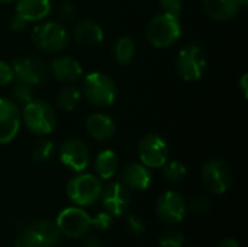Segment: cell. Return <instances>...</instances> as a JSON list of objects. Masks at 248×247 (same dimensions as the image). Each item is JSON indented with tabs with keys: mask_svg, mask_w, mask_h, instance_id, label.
Wrapping results in <instances>:
<instances>
[{
	"mask_svg": "<svg viewBox=\"0 0 248 247\" xmlns=\"http://www.w3.org/2000/svg\"><path fill=\"white\" fill-rule=\"evenodd\" d=\"M22 124L35 135L45 137L57 127L55 109L44 99H32L23 105L20 111Z\"/></svg>",
	"mask_w": 248,
	"mask_h": 247,
	"instance_id": "1",
	"label": "cell"
},
{
	"mask_svg": "<svg viewBox=\"0 0 248 247\" xmlns=\"http://www.w3.org/2000/svg\"><path fill=\"white\" fill-rule=\"evenodd\" d=\"M180 16L171 13L155 15L147 25L145 35L148 42L155 48H169L174 45L182 36Z\"/></svg>",
	"mask_w": 248,
	"mask_h": 247,
	"instance_id": "2",
	"label": "cell"
},
{
	"mask_svg": "<svg viewBox=\"0 0 248 247\" xmlns=\"http://www.w3.org/2000/svg\"><path fill=\"white\" fill-rule=\"evenodd\" d=\"M81 95L94 106H110L118 98V86L110 76L102 71H92L83 79Z\"/></svg>",
	"mask_w": 248,
	"mask_h": 247,
	"instance_id": "3",
	"label": "cell"
},
{
	"mask_svg": "<svg viewBox=\"0 0 248 247\" xmlns=\"http://www.w3.org/2000/svg\"><path fill=\"white\" fill-rule=\"evenodd\" d=\"M70 41L67 29L62 23L55 20L39 22L32 29V42L33 45L46 52V54H57L67 48Z\"/></svg>",
	"mask_w": 248,
	"mask_h": 247,
	"instance_id": "4",
	"label": "cell"
},
{
	"mask_svg": "<svg viewBox=\"0 0 248 247\" xmlns=\"http://www.w3.org/2000/svg\"><path fill=\"white\" fill-rule=\"evenodd\" d=\"M102 188V182L97 176L78 172L68 181L65 191L73 204L78 207H89L100 199Z\"/></svg>",
	"mask_w": 248,
	"mask_h": 247,
	"instance_id": "5",
	"label": "cell"
},
{
	"mask_svg": "<svg viewBox=\"0 0 248 247\" xmlns=\"http://www.w3.org/2000/svg\"><path fill=\"white\" fill-rule=\"evenodd\" d=\"M208 67L206 55L201 45L189 44L180 49L176 58V71L177 74L189 83L198 82L203 77Z\"/></svg>",
	"mask_w": 248,
	"mask_h": 247,
	"instance_id": "6",
	"label": "cell"
},
{
	"mask_svg": "<svg viewBox=\"0 0 248 247\" xmlns=\"http://www.w3.org/2000/svg\"><path fill=\"white\" fill-rule=\"evenodd\" d=\"M138 156L148 169H161L169 162V146L160 134L150 132L140 140Z\"/></svg>",
	"mask_w": 248,
	"mask_h": 247,
	"instance_id": "7",
	"label": "cell"
},
{
	"mask_svg": "<svg viewBox=\"0 0 248 247\" xmlns=\"http://www.w3.org/2000/svg\"><path fill=\"white\" fill-rule=\"evenodd\" d=\"M202 182L209 192L225 194L232 183V170L225 160L209 159L202 167Z\"/></svg>",
	"mask_w": 248,
	"mask_h": 247,
	"instance_id": "8",
	"label": "cell"
},
{
	"mask_svg": "<svg viewBox=\"0 0 248 247\" xmlns=\"http://www.w3.org/2000/svg\"><path fill=\"white\" fill-rule=\"evenodd\" d=\"M55 223L64 236L70 239H80L86 236L93 226V218L80 207H68L58 214Z\"/></svg>",
	"mask_w": 248,
	"mask_h": 247,
	"instance_id": "9",
	"label": "cell"
},
{
	"mask_svg": "<svg viewBox=\"0 0 248 247\" xmlns=\"http://www.w3.org/2000/svg\"><path fill=\"white\" fill-rule=\"evenodd\" d=\"M12 68L15 79L31 86H39L45 82L48 68L44 61L38 57L32 55H22L12 61Z\"/></svg>",
	"mask_w": 248,
	"mask_h": 247,
	"instance_id": "10",
	"label": "cell"
},
{
	"mask_svg": "<svg viewBox=\"0 0 248 247\" xmlns=\"http://www.w3.org/2000/svg\"><path fill=\"white\" fill-rule=\"evenodd\" d=\"M58 159L65 167L74 170L76 173L83 172L87 169L90 162L89 147L80 138H68L60 146Z\"/></svg>",
	"mask_w": 248,
	"mask_h": 247,
	"instance_id": "11",
	"label": "cell"
},
{
	"mask_svg": "<svg viewBox=\"0 0 248 247\" xmlns=\"http://www.w3.org/2000/svg\"><path fill=\"white\" fill-rule=\"evenodd\" d=\"M100 199L108 214L112 217H121L129 208L131 191L122 182H112L102 188Z\"/></svg>",
	"mask_w": 248,
	"mask_h": 247,
	"instance_id": "12",
	"label": "cell"
},
{
	"mask_svg": "<svg viewBox=\"0 0 248 247\" xmlns=\"http://www.w3.org/2000/svg\"><path fill=\"white\" fill-rule=\"evenodd\" d=\"M155 211L163 223L173 226L183 221L187 211V204L179 192L167 191L158 198Z\"/></svg>",
	"mask_w": 248,
	"mask_h": 247,
	"instance_id": "13",
	"label": "cell"
},
{
	"mask_svg": "<svg viewBox=\"0 0 248 247\" xmlns=\"http://www.w3.org/2000/svg\"><path fill=\"white\" fill-rule=\"evenodd\" d=\"M22 125L20 109L12 99L0 98V144H9Z\"/></svg>",
	"mask_w": 248,
	"mask_h": 247,
	"instance_id": "14",
	"label": "cell"
},
{
	"mask_svg": "<svg viewBox=\"0 0 248 247\" xmlns=\"http://www.w3.org/2000/svg\"><path fill=\"white\" fill-rule=\"evenodd\" d=\"M122 183L131 191H147L153 182V175L147 166L141 162L128 163L121 172Z\"/></svg>",
	"mask_w": 248,
	"mask_h": 247,
	"instance_id": "15",
	"label": "cell"
},
{
	"mask_svg": "<svg viewBox=\"0 0 248 247\" xmlns=\"http://www.w3.org/2000/svg\"><path fill=\"white\" fill-rule=\"evenodd\" d=\"M51 73L61 83H74L83 76V67L74 57L60 55L52 60Z\"/></svg>",
	"mask_w": 248,
	"mask_h": 247,
	"instance_id": "16",
	"label": "cell"
},
{
	"mask_svg": "<svg viewBox=\"0 0 248 247\" xmlns=\"http://www.w3.org/2000/svg\"><path fill=\"white\" fill-rule=\"evenodd\" d=\"M86 130L92 138L97 141H106L115 135L116 122L112 116L103 112H94L86 119Z\"/></svg>",
	"mask_w": 248,
	"mask_h": 247,
	"instance_id": "17",
	"label": "cell"
},
{
	"mask_svg": "<svg viewBox=\"0 0 248 247\" xmlns=\"http://www.w3.org/2000/svg\"><path fill=\"white\" fill-rule=\"evenodd\" d=\"M51 0H16L15 13L28 23L41 22L51 13Z\"/></svg>",
	"mask_w": 248,
	"mask_h": 247,
	"instance_id": "18",
	"label": "cell"
},
{
	"mask_svg": "<svg viewBox=\"0 0 248 247\" xmlns=\"http://www.w3.org/2000/svg\"><path fill=\"white\" fill-rule=\"evenodd\" d=\"M26 231L32 237L36 247H52L60 240V236H61V231L57 223L48 221V220L33 223Z\"/></svg>",
	"mask_w": 248,
	"mask_h": 247,
	"instance_id": "19",
	"label": "cell"
},
{
	"mask_svg": "<svg viewBox=\"0 0 248 247\" xmlns=\"http://www.w3.org/2000/svg\"><path fill=\"white\" fill-rule=\"evenodd\" d=\"M73 36L83 47H96L103 41L105 32L100 23L92 19H84L76 23L73 29Z\"/></svg>",
	"mask_w": 248,
	"mask_h": 247,
	"instance_id": "20",
	"label": "cell"
},
{
	"mask_svg": "<svg viewBox=\"0 0 248 247\" xmlns=\"http://www.w3.org/2000/svg\"><path fill=\"white\" fill-rule=\"evenodd\" d=\"M202 4L205 13L217 22L231 20L243 9L240 0H203Z\"/></svg>",
	"mask_w": 248,
	"mask_h": 247,
	"instance_id": "21",
	"label": "cell"
},
{
	"mask_svg": "<svg viewBox=\"0 0 248 247\" xmlns=\"http://www.w3.org/2000/svg\"><path fill=\"white\" fill-rule=\"evenodd\" d=\"M94 169L97 172L99 179L109 181L119 170V159L113 150H103L97 154L94 160Z\"/></svg>",
	"mask_w": 248,
	"mask_h": 247,
	"instance_id": "22",
	"label": "cell"
},
{
	"mask_svg": "<svg viewBox=\"0 0 248 247\" xmlns=\"http://www.w3.org/2000/svg\"><path fill=\"white\" fill-rule=\"evenodd\" d=\"M135 57V42L129 36H121L113 45V58L121 66H128Z\"/></svg>",
	"mask_w": 248,
	"mask_h": 247,
	"instance_id": "23",
	"label": "cell"
},
{
	"mask_svg": "<svg viewBox=\"0 0 248 247\" xmlns=\"http://www.w3.org/2000/svg\"><path fill=\"white\" fill-rule=\"evenodd\" d=\"M81 90L76 86H65L57 95V105L61 111L73 112L81 102Z\"/></svg>",
	"mask_w": 248,
	"mask_h": 247,
	"instance_id": "24",
	"label": "cell"
},
{
	"mask_svg": "<svg viewBox=\"0 0 248 247\" xmlns=\"http://www.w3.org/2000/svg\"><path fill=\"white\" fill-rule=\"evenodd\" d=\"M54 151H55L54 143H52L51 140H48V138H41V140H38V141L32 146V148H31V156H32V159H33L35 162L44 163V162H46V160L51 159V156L54 154Z\"/></svg>",
	"mask_w": 248,
	"mask_h": 247,
	"instance_id": "25",
	"label": "cell"
},
{
	"mask_svg": "<svg viewBox=\"0 0 248 247\" xmlns=\"http://www.w3.org/2000/svg\"><path fill=\"white\" fill-rule=\"evenodd\" d=\"M161 169H163L164 179L169 181V182H171V183L182 182L186 178V175H187V167L185 166V163H182L179 160L167 162Z\"/></svg>",
	"mask_w": 248,
	"mask_h": 247,
	"instance_id": "26",
	"label": "cell"
},
{
	"mask_svg": "<svg viewBox=\"0 0 248 247\" xmlns=\"http://www.w3.org/2000/svg\"><path fill=\"white\" fill-rule=\"evenodd\" d=\"M12 95L16 103L25 105L33 99V86L16 80V83H13V87H12Z\"/></svg>",
	"mask_w": 248,
	"mask_h": 247,
	"instance_id": "27",
	"label": "cell"
},
{
	"mask_svg": "<svg viewBox=\"0 0 248 247\" xmlns=\"http://www.w3.org/2000/svg\"><path fill=\"white\" fill-rule=\"evenodd\" d=\"M183 242H185V239H183V234L180 231L170 230L160 237L158 245H160V247H182Z\"/></svg>",
	"mask_w": 248,
	"mask_h": 247,
	"instance_id": "28",
	"label": "cell"
},
{
	"mask_svg": "<svg viewBox=\"0 0 248 247\" xmlns=\"http://www.w3.org/2000/svg\"><path fill=\"white\" fill-rule=\"evenodd\" d=\"M189 208L190 211L195 214V215H203L209 211L211 208V201L208 197L205 195H198L195 198H192L190 204H189Z\"/></svg>",
	"mask_w": 248,
	"mask_h": 247,
	"instance_id": "29",
	"label": "cell"
},
{
	"mask_svg": "<svg viewBox=\"0 0 248 247\" xmlns=\"http://www.w3.org/2000/svg\"><path fill=\"white\" fill-rule=\"evenodd\" d=\"M126 226H128V229H129L134 234H137V236L142 234V233L145 231V229H147L145 221H144L140 215H137V214H128V215H126Z\"/></svg>",
	"mask_w": 248,
	"mask_h": 247,
	"instance_id": "30",
	"label": "cell"
},
{
	"mask_svg": "<svg viewBox=\"0 0 248 247\" xmlns=\"http://www.w3.org/2000/svg\"><path fill=\"white\" fill-rule=\"evenodd\" d=\"M158 4L163 9V12L176 16H180L183 10V0H158Z\"/></svg>",
	"mask_w": 248,
	"mask_h": 247,
	"instance_id": "31",
	"label": "cell"
},
{
	"mask_svg": "<svg viewBox=\"0 0 248 247\" xmlns=\"http://www.w3.org/2000/svg\"><path fill=\"white\" fill-rule=\"evenodd\" d=\"M15 82V74L12 64L0 60V86H7Z\"/></svg>",
	"mask_w": 248,
	"mask_h": 247,
	"instance_id": "32",
	"label": "cell"
},
{
	"mask_svg": "<svg viewBox=\"0 0 248 247\" xmlns=\"http://www.w3.org/2000/svg\"><path fill=\"white\" fill-rule=\"evenodd\" d=\"M93 226L102 231L105 230H109L110 226H112V215L108 214L106 211L105 213H99L94 218H93Z\"/></svg>",
	"mask_w": 248,
	"mask_h": 247,
	"instance_id": "33",
	"label": "cell"
},
{
	"mask_svg": "<svg viewBox=\"0 0 248 247\" xmlns=\"http://www.w3.org/2000/svg\"><path fill=\"white\" fill-rule=\"evenodd\" d=\"M60 16L62 17V19H65V20H70L71 17H74V15H76V6L73 4V3H70V1H65V3H62L61 6H60Z\"/></svg>",
	"mask_w": 248,
	"mask_h": 247,
	"instance_id": "34",
	"label": "cell"
},
{
	"mask_svg": "<svg viewBox=\"0 0 248 247\" xmlns=\"http://www.w3.org/2000/svg\"><path fill=\"white\" fill-rule=\"evenodd\" d=\"M26 25H28V22L23 20V19H22L20 16H17L16 13H15L13 17L10 19V29L15 31V32H22V31H25V29H26Z\"/></svg>",
	"mask_w": 248,
	"mask_h": 247,
	"instance_id": "35",
	"label": "cell"
},
{
	"mask_svg": "<svg viewBox=\"0 0 248 247\" xmlns=\"http://www.w3.org/2000/svg\"><path fill=\"white\" fill-rule=\"evenodd\" d=\"M15 247H36L28 231H23L15 242Z\"/></svg>",
	"mask_w": 248,
	"mask_h": 247,
	"instance_id": "36",
	"label": "cell"
},
{
	"mask_svg": "<svg viewBox=\"0 0 248 247\" xmlns=\"http://www.w3.org/2000/svg\"><path fill=\"white\" fill-rule=\"evenodd\" d=\"M240 90H241V95L244 99L248 98V74L244 73L240 79Z\"/></svg>",
	"mask_w": 248,
	"mask_h": 247,
	"instance_id": "37",
	"label": "cell"
},
{
	"mask_svg": "<svg viewBox=\"0 0 248 247\" xmlns=\"http://www.w3.org/2000/svg\"><path fill=\"white\" fill-rule=\"evenodd\" d=\"M81 247H102V243L97 237L94 236H90V237H86L81 243Z\"/></svg>",
	"mask_w": 248,
	"mask_h": 247,
	"instance_id": "38",
	"label": "cell"
},
{
	"mask_svg": "<svg viewBox=\"0 0 248 247\" xmlns=\"http://www.w3.org/2000/svg\"><path fill=\"white\" fill-rule=\"evenodd\" d=\"M218 247H241V245L234 239H225L218 245Z\"/></svg>",
	"mask_w": 248,
	"mask_h": 247,
	"instance_id": "39",
	"label": "cell"
},
{
	"mask_svg": "<svg viewBox=\"0 0 248 247\" xmlns=\"http://www.w3.org/2000/svg\"><path fill=\"white\" fill-rule=\"evenodd\" d=\"M12 1H15V0H0V4H9Z\"/></svg>",
	"mask_w": 248,
	"mask_h": 247,
	"instance_id": "40",
	"label": "cell"
},
{
	"mask_svg": "<svg viewBox=\"0 0 248 247\" xmlns=\"http://www.w3.org/2000/svg\"><path fill=\"white\" fill-rule=\"evenodd\" d=\"M190 247H195V246H190Z\"/></svg>",
	"mask_w": 248,
	"mask_h": 247,
	"instance_id": "41",
	"label": "cell"
}]
</instances>
